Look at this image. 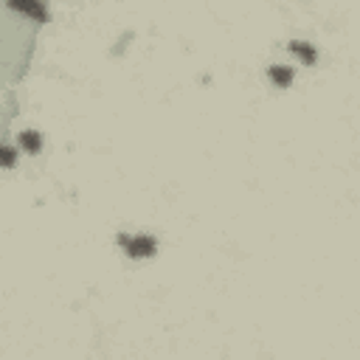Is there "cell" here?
I'll return each mask as SVG.
<instances>
[{
    "mask_svg": "<svg viewBox=\"0 0 360 360\" xmlns=\"http://www.w3.org/2000/svg\"><path fill=\"white\" fill-rule=\"evenodd\" d=\"M6 8L25 17V20H34V22H48V6L42 0H6Z\"/></svg>",
    "mask_w": 360,
    "mask_h": 360,
    "instance_id": "cell-3",
    "label": "cell"
},
{
    "mask_svg": "<svg viewBox=\"0 0 360 360\" xmlns=\"http://www.w3.org/2000/svg\"><path fill=\"white\" fill-rule=\"evenodd\" d=\"M42 143H45V138H42V132H37V129H22V132L17 135V146H20L25 155H39V152H42Z\"/></svg>",
    "mask_w": 360,
    "mask_h": 360,
    "instance_id": "cell-5",
    "label": "cell"
},
{
    "mask_svg": "<svg viewBox=\"0 0 360 360\" xmlns=\"http://www.w3.org/2000/svg\"><path fill=\"white\" fill-rule=\"evenodd\" d=\"M17 155H22V149L17 146V143H3V169H11L14 163H17Z\"/></svg>",
    "mask_w": 360,
    "mask_h": 360,
    "instance_id": "cell-6",
    "label": "cell"
},
{
    "mask_svg": "<svg viewBox=\"0 0 360 360\" xmlns=\"http://www.w3.org/2000/svg\"><path fill=\"white\" fill-rule=\"evenodd\" d=\"M115 245L121 248V253L127 259H135V262L152 259L160 250L158 236L155 233H146V231H118L115 233Z\"/></svg>",
    "mask_w": 360,
    "mask_h": 360,
    "instance_id": "cell-1",
    "label": "cell"
},
{
    "mask_svg": "<svg viewBox=\"0 0 360 360\" xmlns=\"http://www.w3.org/2000/svg\"><path fill=\"white\" fill-rule=\"evenodd\" d=\"M284 51H287V53L292 56V62L301 65V68H315V65L321 62V51H318V45L309 42V39H290V42L284 45Z\"/></svg>",
    "mask_w": 360,
    "mask_h": 360,
    "instance_id": "cell-2",
    "label": "cell"
},
{
    "mask_svg": "<svg viewBox=\"0 0 360 360\" xmlns=\"http://www.w3.org/2000/svg\"><path fill=\"white\" fill-rule=\"evenodd\" d=\"M264 76H267V82H270L276 90H287V87L295 82V68H292V65H284V62H276V65H267Z\"/></svg>",
    "mask_w": 360,
    "mask_h": 360,
    "instance_id": "cell-4",
    "label": "cell"
}]
</instances>
